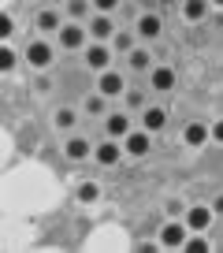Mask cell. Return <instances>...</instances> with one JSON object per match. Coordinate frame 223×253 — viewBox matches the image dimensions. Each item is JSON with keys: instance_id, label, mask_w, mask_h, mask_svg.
Segmentation results:
<instances>
[{"instance_id": "obj_1", "label": "cell", "mask_w": 223, "mask_h": 253, "mask_svg": "<svg viewBox=\"0 0 223 253\" xmlns=\"http://www.w3.org/2000/svg\"><path fill=\"white\" fill-rule=\"evenodd\" d=\"M97 93H101V97H119V93H127L123 75H119V71H104L101 82H97Z\"/></svg>"}, {"instance_id": "obj_2", "label": "cell", "mask_w": 223, "mask_h": 253, "mask_svg": "<svg viewBox=\"0 0 223 253\" xmlns=\"http://www.w3.org/2000/svg\"><path fill=\"white\" fill-rule=\"evenodd\" d=\"M123 153H127V157H145V153H149V130H130V134L123 138Z\"/></svg>"}, {"instance_id": "obj_3", "label": "cell", "mask_w": 223, "mask_h": 253, "mask_svg": "<svg viewBox=\"0 0 223 253\" xmlns=\"http://www.w3.org/2000/svg\"><path fill=\"white\" fill-rule=\"evenodd\" d=\"M56 38H60V45H64V48H82V45H86V30H82L78 23H64Z\"/></svg>"}, {"instance_id": "obj_4", "label": "cell", "mask_w": 223, "mask_h": 253, "mask_svg": "<svg viewBox=\"0 0 223 253\" xmlns=\"http://www.w3.org/2000/svg\"><path fill=\"white\" fill-rule=\"evenodd\" d=\"M119 157H123V145H115V142H101L93 149V160L101 168H115V164H119Z\"/></svg>"}, {"instance_id": "obj_5", "label": "cell", "mask_w": 223, "mask_h": 253, "mask_svg": "<svg viewBox=\"0 0 223 253\" xmlns=\"http://www.w3.org/2000/svg\"><path fill=\"white\" fill-rule=\"evenodd\" d=\"M86 63H89V67H93V71H108V63H112V48L108 45H89L86 48Z\"/></svg>"}, {"instance_id": "obj_6", "label": "cell", "mask_w": 223, "mask_h": 253, "mask_svg": "<svg viewBox=\"0 0 223 253\" xmlns=\"http://www.w3.org/2000/svg\"><path fill=\"white\" fill-rule=\"evenodd\" d=\"M212 209H205V205H193V209H186V227L190 231H205L208 223H212Z\"/></svg>"}, {"instance_id": "obj_7", "label": "cell", "mask_w": 223, "mask_h": 253, "mask_svg": "<svg viewBox=\"0 0 223 253\" xmlns=\"http://www.w3.org/2000/svg\"><path fill=\"white\" fill-rule=\"evenodd\" d=\"M26 60H30L34 67H48V63H52V45H48V41H34V45L26 48Z\"/></svg>"}, {"instance_id": "obj_8", "label": "cell", "mask_w": 223, "mask_h": 253, "mask_svg": "<svg viewBox=\"0 0 223 253\" xmlns=\"http://www.w3.org/2000/svg\"><path fill=\"white\" fill-rule=\"evenodd\" d=\"M89 34L97 38V45H104V38H115V26H112L108 15H93L89 19Z\"/></svg>"}, {"instance_id": "obj_9", "label": "cell", "mask_w": 223, "mask_h": 253, "mask_svg": "<svg viewBox=\"0 0 223 253\" xmlns=\"http://www.w3.org/2000/svg\"><path fill=\"white\" fill-rule=\"evenodd\" d=\"M186 231H190L186 223H167V227L160 231V242L164 246H186V238H190Z\"/></svg>"}, {"instance_id": "obj_10", "label": "cell", "mask_w": 223, "mask_h": 253, "mask_svg": "<svg viewBox=\"0 0 223 253\" xmlns=\"http://www.w3.org/2000/svg\"><path fill=\"white\" fill-rule=\"evenodd\" d=\"M152 89L156 93H171L175 89V71L171 67H152Z\"/></svg>"}, {"instance_id": "obj_11", "label": "cell", "mask_w": 223, "mask_h": 253, "mask_svg": "<svg viewBox=\"0 0 223 253\" xmlns=\"http://www.w3.org/2000/svg\"><path fill=\"white\" fill-rule=\"evenodd\" d=\"M164 119H167L164 108H145V112H142V130L156 134V130H164Z\"/></svg>"}, {"instance_id": "obj_12", "label": "cell", "mask_w": 223, "mask_h": 253, "mask_svg": "<svg viewBox=\"0 0 223 253\" xmlns=\"http://www.w3.org/2000/svg\"><path fill=\"white\" fill-rule=\"evenodd\" d=\"M208 138H212V130H208L205 123H190V126L183 130V142H186V145H205Z\"/></svg>"}, {"instance_id": "obj_13", "label": "cell", "mask_w": 223, "mask_h": 253, "mask_svg": "<svg viewBox=\"0 0 223 253\" xmlns=\"http://www.w3.org/2000/svg\"><path fill=\"white\" fill-rule=\"evenodd\" d=\"M104 126H108V134H112V138H127V134H130V119L123 116V112H112Z\"/></svg>"}, {"instance_id": "obj_14", "label": "cell", "mask_w": 223, "mask_h": 253, "mask_svg": "<svg viewBox=\"0 0 223 253\" xmlns=\"http://www.w3.org/2000/svg\"><path fill=\"white\" fill-rule=\"evenodd\" d=\"M160 30H164L160 15H142V19H138V34H142V38H156Z\"/></svg>"}, {"instance_id": "obj_15", "label": "cell", "mask_w": 223, "mask_h": 253, "mask_svg": "<svg viewBox=\"0 0 223 253\" xmlns=\"http://www.w3.org/2000/svg\"><path fill=\"white\" fill-rule=\"evenodd\" d=\"M60 15H56V11H37V30L41 34H60Z\"/></svg>"}, {"instance_id": "obj_16", "label": "cell", "mask_w": 223, "mask_h": 253, "mask_svg": "<svg viewBox=\"0 0 223 253\" xmlns=\"http://www.w3.org/2000/svg\"><path fill=\"white\" fill-rule=\"evenodd\" d=\"M64 153H67L71 160H86L93 149H89V142H86V138H71V142L64 145Z\"/></svg>"}, {"instance_id": "obj_17", "label": "cell", "mask_w": 223, "mask_h": 253, "mask_svg": "<svg viewBox=\"0 0 223 253\" xmlns=\"http://www.w3.org/2000/svg\"><path fill=\"white\" fill-rule=\"evenodd\" d=\"M205 8H208V4L190 0V4H183V19H186V23H201V19H205Z\"/></svg>"}, {"instance_id": "obj_18", "label": "cell", "mask_w": 223, "mask_h": 253, "mask_svg": "<svg viewBox=\"0 0 223 253\" xmlns=\"http://www.w3.org/2000/svg\"><path fill=\"white\" fill-rule=\"evenodd\" d=\"M97 198H101V186H97V182H82L78 186V201L82 205H93Z\"/></svg>"}, {"instance_id": "obj_19", "label": "cell", "mask_w": 223, "mask_h": 253, "mask_svg": "<svg viewBox=\"0 0 223 253\" xmlns=\"http://www.w3.org/2000/svg\"><path fill=\"white\" fill-rule=\"evenodd\" d=\"M186 253H208L212 246H208V238H201V235H193V238H186V246H183Z\"/></svg>"}, {"instance_id": "obj_20", "label": "cell", "mask_w": 223, "mask_h": 253, "mask_svg": "<svg viewBox=\"0 0 223 253\" xmlns=\"http://www.w3.org/2000/svg\"><path fill=\"white\" fill-rule=\"evenodd\" d=\"M112 45L119 48V52H134V34H115V38H112Z\"/></svg>"}, {"instance_id": "obj_21", "label": "cell", "mask_w": 223, "mask_h": 253, "mask_svg": "<svg viewBox=\"0 0 223 253\" xmlns=\"http://www.w3.org/2000/svg\"><path fill=\"white\" fill-rule=\"evenodd\" d=\"M149 52H145V48H134V52H130V67H134V71H145V67H149Z\"/></svg>"}, {"instance_id": "obj_22", "label": "cell", "mask_w": 223, "mask_h": 253, "mask_svg": "<svg viewBox=\"0 0 223 253\" xmlns=\"http://www.w3.org/2000/svg\"><path fill=\"white\" fill-rule=\"evenodd\" d=\"M56 126H60V130H71V126H74V112L60 108V112H56Z\"/></svg>"}, {"instance_id": "obj_23", "label": "cell", "mask_w": 223, "mask_h": 253, "mask_svg": "<svg viewBox=\"0 0 223 253\" xmlns=\"http://www.w3.org/2000/svg\"><path fill=\"white\" fill-rule=\"evenodd\" d=\"M104 101H108V97H101V93L89 97V101H86V112H89V116H101V112H104Z\"/></svg>"}, {"instance_id": "obj_24", "label": "cell", "mask_w": 223, "mask_h": 253, "mask_svg": "<svg viewBox=\"0 0 223 253\" xmlns=\"http://www.w3.org/2000/svg\"><path fill=\"white\" fill-rule=\"evenodd\" d=\"M123 101H127V108H145V97L138 93V89H130V93L123 97Z\"/></svg>"}, {"instance_id": "obj_25", "label": "cell", "mask_w": 223, "mask_h": 253, "mask_svg": "<svg viewBox=\"0 0 223 253\" xmlns=\"http://www.w3.org/2000/svg\"><path fill=\"white\" fill-rule=\"evenodd\" d=\"M11 63H15V52H11V48H4V52H0V67H4V71H11Z\"/></svg>"}, {"instance_id": "obj_26", "label": "cell", "mask_w": 223, "mask_h": 253, "mask_svg": "<svg viewBox=\"0 0 223 253\" xmlns=\"http://www.w3.org/2000/svg\"><path fill=\"white\" fill-rule=\"evenodd\" d=\"M208 130H212V142H220V145H223V123H216V126H208Z\"/></svg>"}, {"instance_id": "obj_27", "label": "cell", "mask_w": 223, "mask_h": 253, "mask_svg": "<svg viewBox=\"0 0 223 253\" xmlns=\"http://www.w3.org/2000/svg\"><path fill=\"white\" fill-rule=\"evenodd\" d=\"M97 8H101V15H108V11H112V8H119V4H115V0H101Z\"/></svg>"}, {"instance_id": "obj_28", "label": "cell", "mask_w": 223, "mask_h": 253, "mask_svg": "<svg viewBox=\"0 0 223 253\" xmlns=\"http://www.w3.org/2000/svg\"><path fill=\"white\" fill-rule=\"evenodd\" d=\"M212 212H216V216H223V194H220V198H216V205H212Z\"/></svg>"}]
</instances>
